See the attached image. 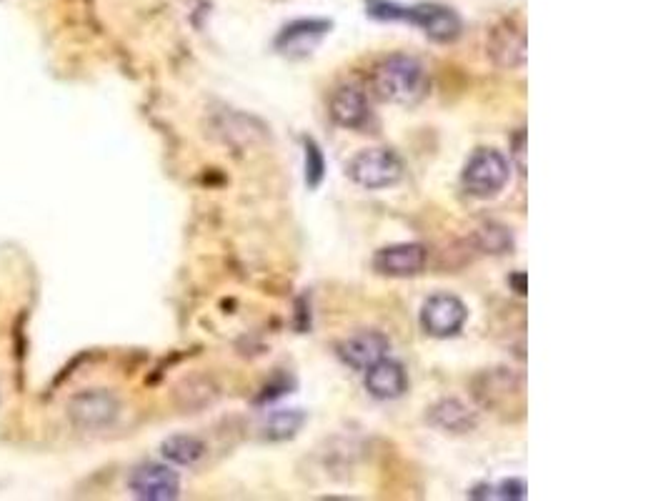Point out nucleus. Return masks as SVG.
Here are the masks:
<instances>
[{
  "label": "nucleus",
  "instance_id": "nucleus-1",
  "mask_svg": "<svg viewBox=\"0 0 668 501\" xmlns=\"http://www.w3.org/2000/svg\"><path fill=\"white\" fill-rule=\"evenodd\" d=\"M368 91L383 103L411 106L418 103L428 91V73L421 61L411 56H388L376 63L368 78Z\"/></svg>",
  "mask_w": 668,
  "mask_h": 501
},
{
  "label": "nucleus",
  "instance_id": "nucleus-2",
  "mask_svg": "<svg viewBox=\"0 0 668 501\" xmlns=\"http://www.w3.org/2000/svg\"><path fill=\"white\" fill-rule=\"evenodd\" d=\"M371 16L383 18V21H408L413 26L421 28L426 36H431L433 41H456L458 33H461V18L456 16V11L446 6H436V3H421V6L401 8L393 6V3H383V0H373L371 3Z\"/></svg>",
  "mask_w": 668,
  "mask_h": 501
},
{
  "label": "nucleus",
  "instance_id": "nucleus-3",
  "mask_svg": "<svg viewBox=\"0 0 668 501\" xmlns=\"http://www.w3.org/2000/svg\"><path fill=\"white\" fill-rule=\"evenodd\" d=\"M511 178V163L496 148H478L466 161L461 173V183L471 196L488 198L503 191Z\"/></svg>",
  "mask_w": 668,
  "mask_h": 501
},
{
  "label": "nucleus",
  "instance_id": "nucleus-4",
  "mask_svg": "<svg viewBox=\"0 0 668 501\" xmlns=\"http://www.w3.org/2000/svg\"><path fill=\"white\" fill-rule=\"evenodd\" d=\"M348 176L363 188H388L396 186L403 176V163L388 148H366V151L356 153L348 163Z\"/></svg>",
  "mask_w": 668,
  "mask_h": 501
},
{
  "label": "nucleus",
  "instance_id": "nucleus-5",
  "mask_svg": "<svg viewBox=\"0 0 668 501\" xmlns=\"http://www.w3.org/2000/svg\"><path fill=\"white\" fill-rule=\"evenodd\" d=\"M466 316V304L458 296L436 294L423 304L421 326L426 334L436 336V339H448V336H456L463 329Z\"/></svg>",
  "mask_w": 668,
  "mask_h": 501
},
{
  "label": "nucleus",
  "instance_id": "nucleus-6",
  "mask_svg": "<svg viewBox=\"0 0 668 501\" xmlns=\"http://www.w3.org/2000/svg\"><path fill=\"white\" fill-rule=\"evenodd\" d=\"M128 489L143 501H171L181 494V479L176 471L163 464H143L133 469Z\"/></svg>",
  "mask_w": 668,
  "mask_h": 501
},
{
  "label": "nucleus",
  "instance_id": "nucleus-7",
  "mask_svg": "<svg viewBox=\"0 0 668 501\" xmlns=\"http://www.w3.org/2000/svg\"><path fill=\"white\" fill-rule=\"evenodd\" d=\"M428 251L421 243H396V246L381 248L373 256V269L381 276H391V279H408V276H418L426 269Z\"/></svg>",
  "mask_w": 668,
  "mask_h": 501
},
{
  "label": "nucleus",
  "instance_id": "nucleus-8",
  "mask_svg": "<svg viewBox=\"0 0 668 501\" xmlns=\"http://www.w3.org/2000/svg\"><path fill=\"white\" fill-rule=\"evenodd\" d=\"M388 351H391V341L381 331H358L338 344L341 361L356 371L371 369L376 361L386 359Z\"/></svg>",
  "mask_w": 668,
  "mask_h": 501
},
{
  "label": "nucleus",
  "instance_id": "nucleus-9",
  "mask_svg": "<svg viewBox=\"0 0 668 501\" xmlns=\"http://www.w3.org/2000/svg\"><path fill=\"white\" fill-rule=\"evenodd\" d=\"M328 113L333 121L343 128H361L366 126L368 116V98L356 83H343L333 91L331 103H328Z\"/></svg>",
  "mask_w": 668,
  "mask_h": 501
},
{
  "label": "nucleus",
  "instance_id": "nucleus-10",
  "mask_svg": "<svg viewBox=\"0 0 668 501\" xmlns=\"http://www.w3.org/2000/svg\"><path fill=\"white\" fill-rule=\"evenodd\" d=\"M71 416L78 426L86 429H103L113 424L118 416V401L108 391H88L73 399Z\"/></svg>",
  "mask_w": 668,
  "mask_h": 501
},
{
  "label": "nucleus",
  "instance_id": "nucleus-11",
  "mask_svg": "<svg viewBox=\"0 0 668 501\" xmlns=\"http://www.w3.org/2000/svg\"><path fill=\"white\" fill-rule=\"evenodd\" d=\"M366 389L368 394L376 396L381 401H391L398 399L408 391V376L406 369H403L398 361L393 359H381L366 369Z\"/></svg>",
  "mask_w": 668,
  "mask_h": 501
},
{
  "label": "nucleus",
  "instance_id": "nucleus-12",
  "mask_svg": "<svg viewBox=\"0 0 668 501\" xmlns=\"http://www.w3.org/2000/svg\"><path fill=\"white\" fill-rule=\"evenodd\" d=\"M488 53L493 61L503 68H516L526 61V36L521 28H513L511 23H503L493 31Z\"/></svg>",
  "mask_w": 668,
  "mask_h": 501
},
{
  "label": "nucleus",
  "instance_id": "nucleus-13",
  "mask_svg": "<svg viewBox=\"0 0 668 501\" xmlns=\"http://www.w3.org/2000/svg\"><path fill=\"white\" fill-rule=\"evenodd\" d=\"M328 31H331V23L328 21H318V18L296 21L283 28L276 41V48L283 53H311V48L316 46Z\"/></svg>",
  "mask_w": 668,
  "mask_h": 501
},
{
  "label": "nucleus",
  "instance_id": "nucleus-14",
  "mask_svg": "<svg viewBox=\"0 0 668 501\" xmlns=\"http://www.w3.org/2000/svg\"><path fill=\"white\" fill-rule=\"evenodd\" d=\"M428 421L446 434H466L476 426V414L456 399H443L428 411Z\"/></svg>",
  "mask_w": 668,
  "mask_h": 501
},
{
  "label": "nucleus",
  "instance_id": "nucleus-15",
  "mask_svg": "<svg viewBox=\"0 0 668 501\" xmlns=\"http://www.w3.org/2000/svg\"><path fill=\"white\" fill-rule=\"evenodd\" d=\"M161 451L168 461H173V464L193 466V464H198L203 456H206V444H203L198 436L173 434L163 441Z\"/></svg>",
  "mask_w": 668,
  "mask_h": 501
},
{
  "label": "nucleus",
  "instance_id": "nucleus-16",
  "mask_svg": "<svg viewBox=\"0 0 668 501\" xmlns=\"http://www.w3.org/2000/svg\"><path fill=\"white\" fill-rule=\"evenodd\" d=\"M306 424V414L301 409H278L273 414H268V419L263 421V439L268 441H286L301 431V426Z\"/></svg>",
  "mask_w": 668,
  "mask_h": 501
},
{
  "label": "nucleus",
  "instance_id": "nucleus-17",
  "mask_svg": "<svg viewBox=\"0 0 668 501\" xmlns=\"http://www.w3.org/2000/svg\"><path fill=\"white\" fill-rule=\"evenodd\" d=\"M476 241L478 246H481V251H486V254H506V251L513 248L511 231L503 226H496V223H488V226L478 228Z\"/></svg>",
  "mask_w": 668,
  "mask_h": 501
},
{
  "label": "nucleus",
  "instance_id": "nucleus-18",
  "mask_svg": "<svg viewBox=\"0 0 668 501\" xmlns=\"http://www.w3.org/2000/svg\"><path fill=\"white\" fill-rule=\"evenodd\" d=\"M303 148H306V183L308 188H318L323 176H326V158H323L318 143L311 141V138L303 141Z\"/></svg>",
  "mask_w": 668,
  "mask_h": 501
},
{
  "label": "nucleus",
  "instance_id": "nucleus-19",
  "mask_svg": "<svg viewBox=\"0 0 668 501\" xmlns=\"http://www.w3.org/2000/svg\"><path fill=\"white\" fill-rule=\"evenodd\" d=\"M486 489V494H478V499H508V501H516V499H523L526 496V486H523L521 479H508V481H501L498 486H483Z\"/></svg>",
  "mask_w": 668,
  "mask_h": 501
}]
</instances>
